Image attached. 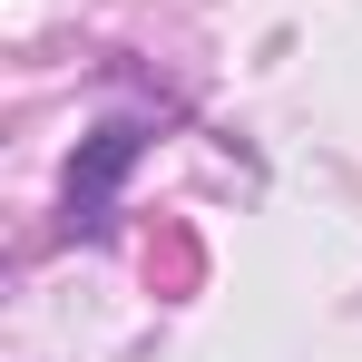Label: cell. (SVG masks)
Returning a JSON list of instances; mask_svg holds the SVG:
<instances>
[{"label": "cell", "instance_id": "cell-1", "mask_svg": "<svg viewBox=\"0 0 362 362\" xmlns=\"http://www.w3.org/2000/svg\"><path fill=\"white\" fill-rule=\"evenodd\" d=\"M137 157H147V127H137V118H108V127H88V137H78L69 186H59L69 235H98V226H108V206H118V186H127V167H137Z\"/></svg>", "mask_w": 362, "mask_h": 362}]
</instances>
